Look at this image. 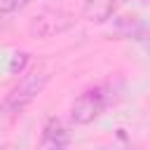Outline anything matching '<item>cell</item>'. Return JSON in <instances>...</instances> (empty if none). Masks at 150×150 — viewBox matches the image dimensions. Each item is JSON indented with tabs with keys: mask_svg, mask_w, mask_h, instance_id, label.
<instances>
[{
	"mask_svg": "<svg viewBox=\"0 0 150 150\" xmlns=\"http://www.w3.org/2000/svg\"><path fill=\"white\" fill-rule=\"evenodd\" d=\"M49 70H45V68H35V70H28L7 94H5V98L0 101V110H2V115H21L42 91H45V87H47V82H49Z\"/></svg>",
	"mask_w": 150,
	"mask_h": 150,
	"instance_id": "6da1fadb",
	"label": "cell"
},
{
	"mask_svg": "<svg viewBox=\"0 0 150 150\" xmlns=\"http://www.w3.org/2000/svg\"><path fill=\"white\" fill-rule=\"evenodd\" d=\"M110 103V89L103 84L89 87L84 89L73 103H70V120L75 124H91L94 120H98L103 115V110Z\"/></svg>",
	"mask_w": 150,
	"mask_h": 150,
	"instance_id": "7a4b0ae2",
	"label": "cell"
},
{
	"mask_svg": "<svg viewBox=\"0 0 150 150\" xmlns=\"http://www.w3.org/2000/svg\"><path fill=\"white\" fill-rule=\"evenodd\" d=\"M75 26V16L66 9H59V7H49V9H42L38 12L30 21H28V33L33 38H54V35H61L66 30H70Z\"/></svg>",
	"mask_w": 150,
	"mask_h": 150,
	"instance_id": "3957f363",
	"label": "cell"
},
{
	"mask_svg": "<svg viewBox=\"0 0 150 150\" xmlns=\"http://www.w3.org/2000/svg\"><path fill=\"white\" fill-rule=\"evenodd\" d=\"M70 145V131L59 117H47L40 131V148L42 150H66Z\"/></svg>",
	"mask_w": 150,
	"mask_h": 150,
	"instance_id": "277c9868",
	"label": "cell"
},
{
	"mask_svg": "<svg viewBox=\"0 0 150 150\" xmlns=\"http://www.w3.org/2000/svg\"><path fill=\"white\" fill-rule=\"evenodd\" d=\"M120 0H84L82 2V16L89 23H105L115 16Z\"/></svg>",
	"mask_w": 150,
	"mask_h": 150,
	"instance_id": "5b68a950",
	"label": "cell"
},
{
	"mask_svg": "<svg viewBox=\"0 0 150 150\" xmlns=\"http://www.w3.org/2000/svg\"><path fill=\"white\" fill-rule=\"evenodd\" d=\"M141 30H143V23L138 21L136 14H124L112 21V33L117 38H136Z\"/></svg>",
	"mask_w": 150,
	"mask_h": 150,
	"instance_id": "8992f818",
	"label": "cell"
},
{
	"mask_svg": "<svg viewBox=\"0 0 150 150\" xmlns=\"http://www.w3.org/2000/svg\"><path fill=\"white\" fill-rule=\"evenodd\" d=\"M28 61H30L28 52H14V54H12V61H9V73H12V75L23 73L26 66H28Z\"/></svg>",
	"mask_w": 150,
	"mask_h": 150,
	"instance_id": "52a82bcc",
	"label": "cell"
},
{
	"mask_svg": "<svg viewBox=\"0 0 150 150\" xmlns=\"http://www.w3.org/2000/svg\"><path fill=\"white\" fill-rule=\"evenodd\" d=\"M30 0H0V14H12L21 7H26Z\"/></svg>",
	"mask_w": 150,
	"mask_h": 150,
	"instance_id": "ba28073f",
	"label": "cell"
},
{
	"mask_svg": "<svg viewBox=\"0 0 150 150\" xmlns=\"http://www.w3.org/2000/svg\"><path fill=\"white\" fill-rule=\"evenodd\" d=\"M0 150H19V148H16V145H9V143H7V145H0Z\"/></svg>",
	"mask_w": 150,
	"mask_h": 150,
	"instance_id": "9c48e42d",
	"label": "cell"
}]
</instances>
